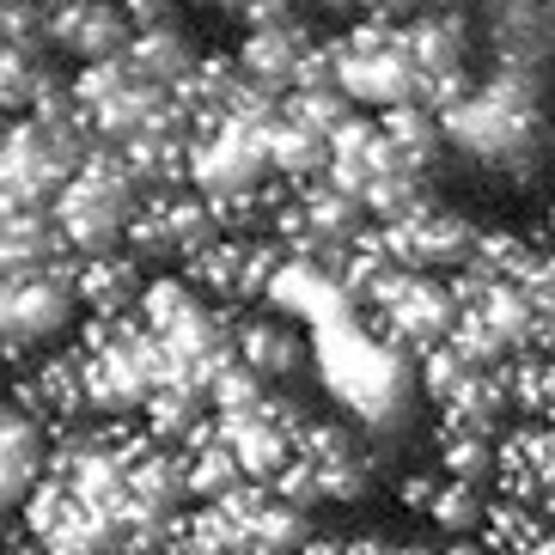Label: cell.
Listing matches in <instances>:
<instances>
[{
    "label": "cell",
    "mask_w": 555,
    "mask_h": 555,
    "mask_svg": "<svg viewBox=\"0 0 555 555\" xmlns=\"http://www.w3.org/2000/svg\"><path fill=\"white\" fill-rule=\"evenodd\" d=\"M7 543H13V513H0V555H7Z\"/></svg>",
    "instance_id": "21"
},
{
    "label": "cell",
    "mask_w": 555,
    "mask_h": 555,
    "mask_svg": "<svg viewBox=\"0 0 555 555\" xmlns=\"http://www.w3.org/2000/svg\"><path fill=\"white\" fill-rule=\"evenodd\" d=\"M287 269V250L269 238V232H250V227H220L196 257L183 262L178 275L196 287L208 306L220 311H250V306H269L275 299V281Z\"/></svg>",
    "instance_id": "4"
},
{
    "label": "cell",
    "mask_w": 555,
    "mask_h": 555,
    "mask_svg": "<svg viewBox=\"0 0 555 555\" xmlns=\"http://www.w3.org/2000/svg\"><path fill=\"white\" fill-rule=\"evenodd\" d=\"M232 55H238V67H245L250 86L287 99V92L299 86V74H306V62L318 55V37L306 31V18H299V25H269V31H245V43H238Z\"/></svg>",
    "instance_id": "12"
},
{
    "label": "cell",
    "mask_w": 555,
    "mask_h": 555,
    "mask_svg": "<svg viewBox=\"0 0 555 555\" xmlns=\"http://www.w3.org/2000/svg\"><path fill=\"white\" fill-rule=\"evenodd\" d=\"M153 269L134 262L129 250H99V257H74V299H80V324L86 318H129L147 294Z\"/></svg>",
    "instance_id": "10"
},
{
    "label": "cell",
    "mask_w": 555,
    "mask_h": 555,
    "mask_svg": "<svg viewBox=\"0 0 555 555\" xmlns=\"http://www.w3.org/2000/svg\"><path fill=\"white\" fill-rule=\"evenodd\" d=\"M306 0H220V13L238 18V31H269V25H299Z\"/></svg>",
    "instance_id": "18"
},
{
    "label": "cell",
    "mask_w": 555,
    "mask_h": 555,
    "mask_svg": "<svg viewBox=\"0 0 555 555\" xmlns=\"http://www.w3.org/2000/svg\"><path fill=\"white\" fill-rule=\"evenodd\" d=\"M37 7H43V13H55V7H67V0H37Z\"/></svg>",
    "instance_id": "22"
},
{
    "label": "cell",
    "mask_w": 555,
    "mask_h": 555,
    "mask_svg": "<svg viewBox=\"0 0 555 555\" xmlns=\"http://www.w3.org/2000/svg\"><path fill=\"white\" fill-rule=\"evenodd\" d=\"M378 482V446H373V427L354 422L348 409L336 403H318L311 422L299 427V446L281 470L275 494L294 501L299 513L324 519V513H348L373 494Z\"/></svg>",
    "instance_id": "1"
},
{
    "label": "cell",
    "mask_w": 555,
    "mask_h": 555,
    "mask_svg": "<svg viewBox=\"0 0 555 555\" xmlns=\"http://www.w3.org/2000/svg\"><path fill=\"white\" fill-rule=\"evenodd\" d=\"M208 7H220V0H208Z\"/></svg>",
    "instance_id": "24"
},
{
    "label": "cell",
    "mask_w": 555,
    "mask_h": 555,
    "mask_svg": "<svg viewBox=\"0 0 555 555\" xmlns=\"http://www.w3.org/2000/svg\"><path fill=\"white\" fill-rule=\"evenodd\" d=\"M122 7V18H129V31H165V25H183L178 18V0H116Z\"/></svg>",
    "instance_id": "19"
},
{
    "label": "cell",
    "mask_w": 555,
    "mask_h": 555,
    "mask_svg": "<svg viewBox=\"0 0 555 555\" xmlns=\"http://www.w3.org/2000/svg\"><path fill=\"white\" fill-rule=\"evenodd\" d=\"M74 104H80V116L92 122V134L99 141H129V134L141 129H159V122H183L178 116V99L165 92V86L141 80L122 55L116 62H99V67H74ZM190 129V122H183Z\"/></svg>",
    "instance_id": "5"
},
{
    "label": "cell",
    "mask_w": 555,
    "mask_h": 555,
    "mask_svg": "<svg viewBox=\"0 0 555 555\" xmlns=\"http://www.w3.org/2000/svg\"><path fill=\"white\" fill-rule=\"evenodd\" d=\"M318 7H354V0H318Z\"/></svg>",
    "instance_id": "23"
},
{
    "label": "cell",
    "mask_w": 555,
    "mask_h": 555,
    "mask_svg": "<svg viewBox=\"0 0 555 555\" xmlns=\"http://www.w3.org/2000/svg\"><path fill=\"white\" fill-rule=\"evenodd\" d=\"M122 62L141 74V80H153V86H165V92H178L190 74H196V62H202V50H196V37L183 31V25H165V31H141V37H129V55Z\"/></svg>",
    "instance_id": "17"
},
{
    "label": "cell",
    "mask_w": 555,
    "mask_h": 555,
    "mask_svg": "<svg viewBox=\"0 0 555 555\" xmlns=\"http://www.w3.org/2000/svg\"><path fill=\"white\" fill-rule=\"evenodd\" d=\"M397 171H403V165H397L391 141H385V129H378V116L354 111L343 129L330 134V171L324 178L343 183L348 196H366L378 178H397Z\"/></svg>",
    "instance_id": "13"
},
{
    "label": "cell",
    "mask_w": 555,
    "mask_h": 555,
    "mask_svg": "<svg viewBox=\"0 0 555 555\" xmlns=\"http://www.w3.org/2000/svg\"><path fill=\"white\" fill-rule=\"evenodd\" d=\"M62 257L67 245L50 214L0 202V275H25V269H43V262H62Z\"/></svg>",
    "instance_id": "15"
},
{
    "label": "cell",
    "mask_w": 555,
    "mask_h": 555,
    "mask_svg": "<svg viewBox=\"0 0 555 555\" xmlns=\"http://www.w3.org/2000/svg\"><path fill=\"white\" fill-rule=\"evenodd\" d=\"M214 232H220L214 202L202 196V190H190V183H165V190H147L129 238H122V250H129L134 262H147L153 275H178Z\"/></svg>",
    "instance_id": "6"
},
{
    "label": "cell",
    "mask_w": 555,
    "mask_h": 555,
    "mask_svg": "<svg viewBox=\"0 0 555 555\" xmlns=\"http://www.w3.org/2000/svg\"><path fill=\"white\" fill-rule=\"evenodd\" d=\"M330 62H336V86L348 92V104L366 116L427 104V86L409 55V31L391 18H360L343 37H330Z\"/></svg>",
    "instance_id": "3"
},
{
    "label": "cell",
    "mask_w": 555,
    "mask_h": 555,
    "mask_svg": "<svg viewBox=\"0 0 555 555\" xmlns=\"http://www.w3.org/2000/svg\"><path fill=\"white\" fill-rule=\"evenodd\" d=\"M232 360L269 391H306V378L318 373V336L299 311L269 299V306L232 311Z\"/></svg>",
    "instance_id": "7"
},
{
    "label": "cell",
    "mask_w": 555,
    "mask_h": 555,
    "mask_svg": "<svg viewBox=\"0 0 555 555\" xmlns=\"http://www.w3.org/2000/svg\"><path fill=\"white\" fill-rule=\"evenodd\" d=\"M141 202H147L141 178L122 165V153H116L111 141H99L92 159H86L80 171L62 183V196L50 202V220H55V232H62L67 257H99V250H122Z\"/></svg>",
    "instance_id": "2"
},
{
    "label": "cell",
    "mask_w": 555,
    "mask_h": 555,
    "mask_svg": "<svg viewBox=\"0 0 555 555\" xmlns=\"http://www.w3.org/2000/svg\"><path fill=\"white\" fill-rule=\"evenodd\" d=\"M360 18H391V25H409V18L427 13V0H354Z\"/></svg>",
    "instance_id": "20"
},
{
    "label": "cell",
    "mask_w": 555,
    "mask_h": 555,
    "mask_svg": "<svg viewBox=\"0 0 555 555\" xmlns=\"http://www.w3.org/2000/svg\"><path fill=\"white\" fill-rule=\"evenodd\" d=\"M129 18L116 0H67L50 13V43H55V62H74V67H99L129 55Z\"/></svg>",
    "instance_id": "9"
},
{
    "label": "cell",
    "mask_w": 555,
    "mask_h": 555,
    "mask_svg": "<svg viewBox=\"0 0 555 555\" xmlns=\"http://www.w3.org/2000/svg\"><path fill=\"white\" fill-rule=\"evenodd\" d=\"M269 171H275V183H318L330 171V134L281 104L269 122Z\"/></svg>",
    "instance_id": "14"
},
{
    "label": "cell",
    "mask_w": 555,
    "mask_h": 555,
    "mask_svg": "<svg viewBox=\"0 0 555 555\" xmlns=\"http://www.w3.org/2000/svg\"><path fill=\"white\" fill-rule=\"evenodd\" d=\"M50 446H55L50 434H43L13 397L0 391V513H18L25 494L43 482V470H50Z\"/></svg>",
    "instance_id": "11"
},
{
    "label": "cell",
    "mask_w": 555,
    "mask_h": 555,
    "mask_svg": "<svg viewBox=\"0 0 555 555\" xmlns=\"http://www.w3.org/2000/svg\"><path fill=\"white\" fill-rule=\"evenodd\" d=\"M378 129H385V141H391L397 165L403 171H415V178H434V165L446 159V122L440 111H427V104H403V111H385L378 116Z\"/></svg>",
    "instance_id": "16"
},
{
    "label": "cell",
    "mask_w": 555,
    "mask_h": 555,
    "mask_svg": "<svg viewBox=\"0 0 555 555\" xmlns=\"http://www.w3.org/2000/svg\"><path fill=\"white\" fill-rule=\"evenodd\" d=\"M373 238L391 250V262H403V269H415V275H457V269L470 262L482 227H476L470 214H457L452 202L427 196V202H415L409 214L373 227Z\"/></svg>",
    "instance_id": "8"
}]
</instances>
